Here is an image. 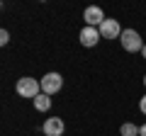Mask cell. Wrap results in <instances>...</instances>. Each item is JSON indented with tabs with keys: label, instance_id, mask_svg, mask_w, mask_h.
<instances>
[{
	"label": "cell",
	"instance_id": "obj_2",
	"mask_svg": "<svg viewBox=\"0 0 146 136\" xmlns=\"http://www.w3.org/2000/svg\"><path fill=\"white\" fill-rule=\"evenodd\" d=\"M15 92L20 95V97H29L34 100L36 95H42V83L34 78H29V75H25V78H20L15 83Z\"/></svg>",
	"mask_w": 146,
	"mask_h": 136
},
{
	"label": "cell",
	"instance_id": "obj_7",
	"mask_svg": "<svg viewBox=\"0 0 146 136\" xmlns=\"http://www.w3.org/2000/svg\"><path fill=\"white\" fill-rule=\"evenodd\" d=\"M78 39H80L83 46L93 49V46H98V42H100L102 37H100V29H98V27H83L80 34H78Z\"/></svg>",
	"mask_w": 146,
	"mask_h": 136
},
{
	"label": "cell",
	"instance_id": "obj_3",
	"mask_svg": "<svg viewBox=\"0 0 146 136\" xmlns=\"http://www.w3.org/2000/svg\"><path fill=\"white\" fill-rule=\"evenodd\" d=\"M39 83H42V92L49 95V97H51V95H56L58 90L63 88V78H61V73H46L42 80H39Z\"/></svg>",
	"mask_w": 146,
	"mask_h": 136
},
{
	"label": "cell",
	"instance_id": "obj_10",
	"mask_svg": "<svg viewBox=\"0 0 146 136\" xmlns=\"http://www.w3.org/2000/svg\"><path fill=\"white\" fill-rule=\"evenodd\" d=\"M7 42H10V32H7V29H3V32H0V44L5 46Z\"/></svg>",
	"mask_w": 146,
	"mask_h": 136
},
{
	"label": "cell",
	"instance_id": "obj_9",
	"mask_svg": "<svg viewBox=\"0 0 146 136\" xmlns=\"http://www.w3.org/2000/svg\"><path fill=\"white\" fill-rule=\"evenodd\" d=\"M119 134L122 136H139V126H136L134 121H124V124L119 126Z\"/></svg>",
	"mask_w": 146,
	"mask_h": 136
},
{
	"label": "cell",
	"instance_id": "obj_6",
	"mask_svg": "<svg viewBox=\"0 0 146 136\" xmlns=\"http://www.w3.org/2000/svg\"><path fill=\"white\" fill-rule=\"evenodd\" d=\"M63 129H66V124H63L61 117H49V119L42 124L44 136H63Z\"/></svg>",
	"mask_w": 146,
	"mask_h": 136
},
{
	"label": "cell",
	"instance_id": "obj_8",
	"mask_svg": "<svg viewBox=\"0 0 146 136\" xmlns=\"http://www.w3.org/2000/svg\"><path fill=\"white\" fill-rule=\"evenodd\" d=\"M32 102H34V110H39V112H49V107H51V97H49V95H44V92L36 95Z\"/></svg>",
	"mask_w": 146,
	"mask_h": 136
},
{
	"label": "cell",
	"instance_id": "obj_5",
	"mask_svg": "<svg viewBox=\"0 0 146 136\" xmlns=\"http://www.w3.org/2000/svg\"><path fill=\"white\" fill-rule=\"evenodd\" d=\"M83 20H85V27H100L107 17H105V12H102V7H98V5H90V7H85V12H83Z\"/></svg>",
	"mask_w": 146,
	"mask_h": 136
},
{
	"label": "cell",
	"instance_id": "obj_4",
	"mask_svg": "<svg viewBox=\"0 0 146 136\" xmlns=\"http://www.w3.org/2000/svg\"><path fill=\"white\" fill-rule=\"evenodd\" d=\"M98 29H100V37H102V39H119V37H122V32H124L115 17H107V20H105L102 24L98 27Z\"/></svg>",
	"mask_w": 146,
	"mask_h": 136
},
{
	"label": "cell",
	"instance_id": "obj_1",
	"mask_svg": "<svg viewBox=\"0 0 146 136\" xmlns=\"http://www.w3.org/2000/svg\"><path fill=\"white\" fill-rule=\"evenodd\" d=\"M119 42H122V49L124 51H129V53H141L144 51V39H141V34L136 29H124L122 32V37H119Z\"/></svg>",
	"mask_w": 146,
	"mask_h": 136
},
{
	"label": "cell",
	"instance_id": "obj_14",
	"mask_svg": "<svg viewBox=\"0 0 146 136\" xmlns=\"http://www.w3.org/2000/svg\"><path fill=\"white\" fill-rule=\"evenodd\" d=\"M144 85H146V75H144Z\"/></svg>",
	"mask_w": 146,
	"mask_h": 136
},
{
	"label": "cell",
	"instance_id": "obj_12",
	"mask_svg": "<svg viewBox=\"0 0 146 136\" xmlns=\"http://www.w3.org/2000/svg\"><path fill=\"white\" fill-rule=\"evenodd\" d=\"M139 136H146V124H144V126H139Z\"/></svg>",
	"mask_w": 146,
	"mask_h": 136
},
{
	"label": "cell",
	"instance_id": "obj_11",
	"mask_svg": "<svg viewBox=\"0 0 146 136\" xmlns=\"http://www.w3.org/2000/svg\"><path fill=\"white\" fill-rule=\"evenodd\" d=\"M139 110H141V112H144V114H146V95H144V97L139 100Z\"/></svg>",
	"mask_w": 146,
	"mask_h": 136
},
{
	"label": "cell",
	"instance_id": "obj_13",
	"mask_svg": "<svg viewBox=\"0 0 146 136\" xmlns=\"http://www.w3.org/2000/svg\"><path fill=\"white\" fill-rule=\"evenodd\" d=\"M141 56H144V58H146V46H144V51H141Z\"/></svg>",
	"mask_w": 146,
	"mask_h": 136
}]
</instances>
